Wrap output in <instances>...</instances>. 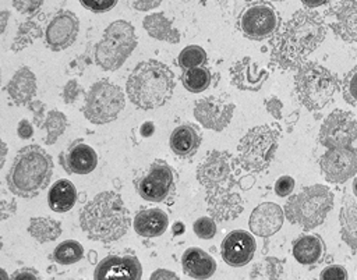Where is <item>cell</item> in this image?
Masks as SVG:
<instances>
[{"instance_id":"1","label":"cell","mask_w":357,"mask_h":280,"mask_svg":"<svg viewBox=\"0 0 357 280\" xmlns=\"http://www.w3.org/2000/svg\"><path fill=\"white\" fill-rule=\"evenodd\" d=\"M326 35L324 18L310 10H298L271 40V63L280 70H297L322 43Z\"/></svg>"},{"instance_id":"2","label":"cell","mask_w":357,"mask_h":280,"mask_svg":"<svg viewBox=\"0 0 357 280\" xmlns=\"http://www.w3.org/2000/svg\"><path fill=\"white\" fill-rule=\"evenodd\" d=\"M130 224V212L121 196L113 191L96 194L79 212V226L85 235L103 244L120 240Z\"/></svg>"},{"instance_id":"3","label":"cell","mask_w":357,"mask_h":280,"mask_svg":"<svg viewBox=\"0 0 357 280\" xmlns=\"http://www.w3.org/2000/svg\"><path fill=\"white\" fill-rule=\"evenodd\" d=\"M126 91L130 102L138 109H158L173 95L174 74L158 60L139 61L127 79Z\"/></svg>"},{"instance_id":"4","label":"cell","mask_w":357,"mask_h":280,"mask_svg":"<svg viewBox=\"0 0 357 280\" xmlns=\"http://www.w3.org/2000/svg\"><path fill=\"white\" fill-rule=\"evenodd\" d=\"M53 160L39 145H28L18 150L7 174V187L21 198L39 195L50 182Z\"/></svg>"},{"instance_id":"5","label":"cell","mask_w":357,"mask_h":280,"mask_svg":"<svg viewBox=\"0 0 357 280\" xmlns=\"http://www.w3.org/2000/svg\"><path fill=\"white\" fill-rule=\"evenodd\" d=\"M333 192L326 185L304 187L286 201L283 208L284 217L303 230H312L324 223L333 208Z\"/></svg>"},{"instance_id":"6","label":"cell","mask_w":357,"mask_h":280,"mask_svg":"<svg viewBox=\"0 0 357 280\" xmlns=\"http://www.w3.org/2000/svg\"><path fill=\"white\" fill-rule=\"evenodd\" d=\"M336 74L317 61H307L294 74V86L298 102L310 111L326 107L339 89Z\"/></svg>"},{"instance_id":"7","label":"cell","mask_w":357,"mask_h":280,"mask_svg":"<svg viewBox=\"0 0 357 280\" xmlns=\"http://www.w3.org/2000/svg\"><path fill=\"white\" fill-rule=\"evenodd\" d=\"M280 132L272 125H257L250 128L237 146V163L250 173H261L272 163Z\"/></svg>"},{"instance_id":"8","label":"cell","mask_w":357,"mask_h":280,"mask_svg":"<svg viewBox=\"0 0 357 280\" xmlns=\"http://www.w3.org/2000/svg\"><path fill=\"white\" fill-rule=\"evenodd\" d=\"M137 47L134 26L123 20L109 24L102 39L95 46L96 64L106 71H114L123 65Z\"/></svg>"},{"instance_id":"9","label":"cell","mask_w":357,"mask_h":280,"mask_svg":"<svg viewBox=\"0 0 357 280\" xmlns=\"http://www.w3.org/2000/svg\"><path fill=\"white\" fill-rule=\"evenodd\" d=\"M124 106L121 88L109 79H99L86 92L82 113L88 121L99 125L116 120Z\"/></svg>"},{"instance_id":"10","label":"cell","mask_w":357,"mask_h":280,"mask_svg":"<svg viewBox=\"0 0 357 280\" xmlns=\"http://www.w3.org/2000/svg\"><path fill=\"white\" fill-rule=\"evenodd\" d=\"M134 187L145 201L172 205L176 199V173L165 160L156 159L137 176Z\"/></svg>"},{"instance_id":"11","label":"cell","mask_w":357,"mask_h":280,"mask_svg":"<svg viewBox=\"0 0 357 280\" xmlns=\"http://www.w3.org/2000/svg\"><path fill=\"white\" fill-rule=\"evenodd\" d=\"M197 180L205 188V194H222L231 191L234 180L233 156L226 150H211L197 167Z\"/></svg>"},{"instance_id":"12","label":"cell","mask_w":357,"mask_h":280,"mask_svg":"<svg viewBox=\"0 0 357 280\" xmlns=\"http://www.w3.org/2000/svg\"><path fill=\"white\" fill-rule=\"evenodd\" d=\"M280 26V15L266 1H255L247 6L240 15V31L251 40H264L273 36Z\"/></svg>"},{"instance_id":"13","label":"cell","mask_w":357,"mask_h":280,"mask_svg":"<svg viewBox=\"0 0 357 280\" xmlns=\"http://www.w3.org/2000/svg\"><path fill=\"white\" fill-rule=\"evenodd\" d=\"M318 139L326 149L350 146L357 139V118L351 111L335 109L321 124Z\"/></svg>"},{"instance_id":"14","label":"cell","mask_w":357,"mask_h":280,"mask_svg":"<svg viewBox=\"0 0 357 280\" xmlns=\"http://www.w3.org/2000/svg\"><path fill=\"white\" fill-rule=\"evenodd\" d=\"M319 169L326 181L343 184L357 174V148L342 146L328 149L319 157Z\"/></svg>"},{"instance_id":"15","label":"cell","mask_w":357,"mask_h":280,"mask_svg":"<svg viewBox=\"0 0 357 280\" xmlns=\"http://www.w3.org/2000/svg\"><path fill=\"white\" fill-rule=\"evenodd\" d=\"M234 103L226 95H211L198 99L194 106V117L206 130H225L234 114Z\"/></svg>"},{"instance_id":"16","label":"cell","mask_w":357,"mask_h":280,"mask_svg":"<svg viewBox=\"0 0 357 280\" xmlns=\"http://www.w3.org/2000/svg\"><path fill=\"white\" fill-rule=\"evenodd\" d=\"M142 266L134 254H113L96 263L93 280H141Z\"/></svg>"},{"instance_id":"17","label":"cell","mask_w":357,"mask_h":280,"mask_svg":"<svg viewBox=\"0 0 357 280\" xmlns=\"http://www.w3.org/2000/svg\"><path fill=\"white\" fill-rule=\"evenodd\" d=\"M324 21L347 43L357 42V0H339L325 13Z\"/></svg>"},{"instance_id":"18","label":"cell","mask_w":357,"mask_h":280,"mask_svg":"<svg viewBox=\"0 0 357 280\" xmlns=\"http://www.w3.org/2000/svg\"><path fill=\"white\" fill-rule=\"evenodd\" d=\"M79 21L71 11H59L52 17L45 29L46 46L53 52H60L71 46L78 35Z\"/></svg>"},{"instance_id":"19","label":"cell","mask_w":357,"mask_h":280,"mask_svg":"<svg viewBox=\"0 0 357 280\" xmlns=\"http://www.w3.org/2000/svg\"><path fill=\"white\" fill-rule=\"evenodd\" d=\"M257 249L254 237L245 230H233L222 241L220 255L225 263L231 267H241L247 265Z\"/></svg>"},{"instance_id":"20","label":"cell","mask_w":357,"mask_h":280,"mask_svg":"<svg viewBox=\"0 0 357 280\" xmlns=\"http://www.w3.org/2000/svg\"><path fill=\"white\" fill-rule=\"evenodd\" d=\"M61 167L67 174H89L98 166V155L82 139H75L59 156Z\"/></svg>"},{"instance_id":"21","label":"cell","mask_w":357,"mask_h":280,"mask_svg":"<svg viewBox=\"0 0 357 280\" xmlns=\"http://www.w3.org/2000/svg\"><path fill=\"white\" fill-rule=\"evenodd\" d=\"M284 212L275 202L259 203L250 215L248 226L252 234L268 238L278 233L283 226Z\"/></svg>"},{"instance_id":"22","label":"cell","mask_w":357,"mask_h":280,"mask_svg":"<svg viewBox=\"0 0 357 280\" xmlns=\"http://www.w3.org/2000/svg\"><path fill=\"white\" fill-rule=\"evenodd\" d=\"M268 77V70L261 67L248 56L236 61L230 67V81L236 88L241 91H259Z\"/></svg>"},{"instance_id":"23","label":"cell","mask_w":357,"mask_h":280,"mask_svg":"<svg viewBox=\"0 0 357 280\" xmlns=\"http://www.w3.org/2000/svg\"><path fill=\"white\" fill-rule=\"evenodd\" d=\"M208 213L216 221H229L236 219L243 212V198L236 191L222 194H205Z\"/></svg>"},{"instance_id":"24","label":"cell","mask_w":357,"mask_h":280,"mask_svg":"<svg viewBox=\"0 0 357 280\" xmlns=\"http://www.w3.org/2000/svg\"><path fill=\"white\" fill-rule=\"evenodd\" d=\"M202 142V134L199 128L192 123H184L176 127L169 138V145L172 152L181 157L188 159L192 157Z\"/></svg>"},{"instance_id":"25","label":"cell","mask_w":357,"mask_h":280,"mask_svg":"<svg viewBox=\"0 0 357 280\" xmlns=\"http://www.w3.org/2000/svg\"><path fill=\"white\" fill-rule=\"evenodd\" d=\"M181 266L184 273L195 280H206L216 272V260L198 247H190L183 252Z\"/></svg>"},{"instance_id":"26","label":"cell","mask_w":357,"mask_h":280,"mask_svg":"<svg viewBox=\"0 0 357 280\" xmlns=\"http://www.w3.org/2000/svg\"><path fill=\"white\" fill-rule=\"evenodd\" d=\"M36 77L26 65L20 67L7 84V93L14 104L26 106L36 95Z\"/></svg>"},{"instance_id":"27","label":"cell","mask_w":357,"mask_h":280,"mask_svg":"<svg viewBox=\"0 0 357 280\" xmlns=\"http://www.w3.org/2000/svg\"><path fill=\"white\" fill-rule=\"evenodd\" d=\"M134 230L138 235L153 238L162 235L169 227V216L159 208L142 209L134 216Z\"/></svg>"},{"instance_id":"28","label":"cell","mask_w":357,"mask_h":280,"mask_svg":"<svg viewBox=\"0 0 357 280\" xmlns=\"http://www.w3.org/2000/svg\"><path fill=\"white\" fill-rule=\"evenodd\" d=\"M291 254L301 265H317L325 255V244L318 234H304L294 240Z\"/></svg>"},{"instance_id":"29","label":"cell","mask_w":357,"mask_h":280,"mask_svg":"<svg viewBox=\"0 0 357 280\" xmlns=\"http://www.w3.org/2000/svg\"><path fill=\"white\" fill-rule=\"evenodd\" d=\"M77 196L74 184L67 178H61L50 187L47 192V205L53 212L64 213L75 205Z\"/></svg>"},{"instance_id":"30","label":"cell","mask_w":357,"mask_h":280,"mask_svg":"<svg viewBox=\"0 0 357 280\" xmlns=\"http://www.w3.org/2000/svg\"><path fill=\"white\" fill-rule=\"evenodd\" d=\"M142 26L148 35L156 40L178 43L180 32L173 26V22L165 15V13H153L142 20Z\"/></svg>"},{"instance_id":"31","label":"cell","mask_w":357,"mask_h":280,"mask_svg":"<svg viewBox=\"0 0 357 280\" xmlns=\"http://www.w3.org/2000/svg\"><path fill=\"white\" fill-rule=\"evenodd\" d=\"M28 233L40 244L50 242L60 237L61 223L49 216L32 217L28 226Z\"/></svg>"},{"instance_id":"32","label":"cell","mask_w":357,"mask_h":280,"mask_svg":"<svg viewBox=\"0 0 357 280\" xmlns=\"http://www.w3.org/2000/svg\"><path fill=\"white\" fill-rule=\"evenodd\" d=\"M342 240L353 249L357 251V203H346L339 213Z\"/></svg>"},{"instance_id":"33","label":"cell","mask_w":357,"mask_h":280,"mask_svg":"<svg viewBox=\"0 0 357 280\" xmlns=\"http://www.w3.org/2000/svg\"><path fill=\"white\" fill-rule=\"evenodd\" d=\"M183 86L191 93H201L212 84V72L205 65L184 70L181 74Z\"/></svg>"},{"instance_id":"34","label":"cell","mask_w":357,"mask_h":280,"mask_svg":"<svg viewBox=\"0 0 357 280\" xmlns=\"http://www.w3.org/2000/svg\"><path fill=\"white\" fill-rule=\"evenodd\" d=\"M43 35V31L40 25L32 20H28L22 24H20L17 33L14 36V40L11 43V50L13 52H20L33 43L36 39H39Z\"/></svg>"},{"instance_id":"35","label":"cell","mask_w":357,"mask_h":280,"mask_svg":"<svg viewBox=\"0 0 357 280\" xmlns=\"http://www.w3.org/2000/svg\"><path fill=\"white\" fill-rule=\"evenodd\" d=\"M283 263L275 256H265L251 269V280H279Z\"/></svg>"},{"instance_id":"36","label":"cell","mask_w":357,"mask_h":280,"mask_svg":"<svg viewBox=\"0 0 357 280\" xmlns=\"http://www.w3.org/2000/svg\"><path fill=\"white\" fill-rule=\"evenodd\" d=\"M84 256V247L75 240L61 241L53 249V260L60 265H73Z\"/></svg>"},{"instance_id":"37","label":"cell","mask_w":357,"mask_h":280,"mask_svg":"<svg viewBox=\"0 0 357 280\" xmlns=\"http://www.w3.org/2000/svg\"><path fill=\"white\" fill-rule=\"evenodd\" d=\"M67 117L64 113L59 111V110H50L46 114V120L43 124V128L46 130V138H45V143L46 145H53L59 137L66 131L67 128Z\"/></svg>"},{"instance_id":"38","label":"cell","mask_w":357,"mask_h":280,"mask_svg":"<svg viewBox=\"0 0 357 280\" xmlns=\"http://www.w3.org/2000/svg\"><path fill=\"white\" fill-rule=\"evenodd\" d=\"M208 60V56H206V52L198 46V45H190V46H185L178 57H177V65L184 71V70H188V68H195V67H201V65H205Z\"/></svg>"},{"instance_id":"39","label":"cell","mask_w":357,"mask_h":280,"mask_svg":"<svg viewBox=\"0 0 357 280\" xmlns=\"http://www.w3.org/2000/svg\"><path fill=\"white\" fill-rule=\"evenodd\" d=\"M342 95H343V99L357 107V65L353 67L342 79Z\"/></svg>"},{"instance_id":"40","label":"cell","mask_w":357,"mask_h":280,"mask_svg":"<svg viewBox=\"0 0 357 280\" xmlns=\"http://www.w3.org/2000/svg\"><path fill=\"white\" fill-rule=\"evenodd\" d=\"M192 230L195 235L201 240H211L216 234V221L211 216H204L199 217L194 221Z\"/></svg>"},{"instance_id":"41","label":"cell","mask_w":357,"mask_h":280,"mask_svg":"<svg viewBox=\"0 0 357 280\" xmlns=\"http://www.w3.org/2000/svg\"><path fill=\"white\" fill-rule=\"evenodd\" d=\"M84 93V89H82V86L78 84V81L77 79H70L66 85H64V88H63V93H61V96H63V102L66 103V104H73V103H75L78 99H79V96Z\"/></svg>"},{"instance_id":"42","label":"cell","mask_w":357,"mask_h":280,"mask_svg":"<svg viewBox=\"0 0 357 280\" xmlns=\"http://www.w3.org/2000/svg\"><path fill=\"white\" fill-rule=\"evenodd\" d=\"M347 270L342 265H328L319 273V280H347Z\"/></svg>"},{"instance_id":"43","label":"cell","mask_w":357,"mask_h":280,"mask_svg":"<svg viewBox=\"0 0 357 280\" xmlns=\"http://www.w3.org/2000/svg\"><path fill=\"white\" fill-rule=\"evenodd\" d=\"M294 185H296V182H294L293 177H290V176H280L276 180L275 185H273V191H275V194L278 196H283V198L284 196H290L293 189H294Z\"/></svg>"},{"instance_id":"44","label":"cell","mask_w":357,"mask_h":280,"mask_svg":"<svg viewBox=\"0 0 357 280\" xmlns=\"http://www.w3.org/2000/svg\"><path fill=\"white\" fill-rule=\"evenodd\" d=\"M119 0H79L82 7L92 13H105L112 10Z\"/></svg>"},{"instance_id":"45","label":"cell","mask_w":357,"mask_h":280,"mask_svg":"<svg viewBox=\"0 0 357 280\" xmlns=\"http://www.w3.org/2000/svg\"><path fill=\"white\" fill-rule=\"evenodd\" d=\"M26 107H28V110L33 114V124H35L36 127H43L45 120H46V117H45V107H46L45 103L40 102V100L33 99V100H31V102L26 104Z\"/></svg>"},{"instance_id":"46","label":"cell","mask_w":357,"mask_h":280,"mask_svg":"<svg viewBox=\"0 0 357 280\" xmlns=\"http://www.w3.org/2000/svg\"><path fill=\"white\" fill-rule=\"evenodd\" d=\"M42 3L43 0H13V6L15 7V10L25 15L36 13L40 8Z\"/></svg>"},{"instance_id":"47","label":"cell","mask_w":357,"mask_h":280,"mask_svg":"<svg viewBox=\"0 0 357 280\" xmlns=\"http://www.w3.org/2000/svg\"><path fill=\"white\" fill-rule=\"evenodd\" d=\"M265 109L273 118L280 120L283 114V102L278 96H271L265 100Z\"/></svg>"},{"instance_id":"48","label":"cell","mask_w":357,"mask_h":280,"mask_svg":"<svg viewBox=\"0 0 357 280\" xmlns=\"http://www.w3.org/2000/svg\"><path fill=\"white\" fill-rule=\"evenodd\" d=\"M33 132H35V130H33V125H32V123L29 120L22 118L18 123V125H17V135H18V138H21V139H31L33 137Z\"/></svg>"},{"instance_id":"49","label":"cell","mask_w":357,"mask_h":280,"mask_svg":"<svg viewBox=\"0 0 357 280\" xmlns=\"http://www.w3.org/2000/svg\"><path fill=\"white\" fill-rule=\"evenodd\" d=\"M11 280H40V279L35 269L21 267L11 274Z\"/></svg>"},{"instance_id":"50","label":"cell","mask_w":357,"mask_h":280,"mask_svg":"<svg viewBox=\"0 0 357 280\" xmlns=\"http://www.w3.org/2000/svg\"><path fill=\"white\" fill-rule=\"evenodd\" d=\"M15 201L13 198H7L4 194H3V198H1V208H0V212H1V219L6 220L8 219L10 216H13L15 213Z\"/></svg>"},{"instance_id":"51","label":"cell","mask_w":357,"mask_h":280,"mask_svg":"<svg viewBox=\"0 0 357 280\" xmlns=\"http://www.w3.org/2000/svg\"><path fill=\"white\" fill-rule=\"evenodd\" d=\"M130 1H131V6L138 11H149L162 3V0H130Z\"/></svg>"},{"instance_id":"52","label":"cell","mask_w":357,"mask_h":280,"mask_svg":"<svg viewBox=\"0 0 357 280\" xmlns=\"http://www.w3.org/2000/svg\"><path fill=\"white\" fill-rule=\"evenodd\" d=\"M149 280H178V276L167 269H156L152 272Z\"/></svg>"},{"instance_id":"53","label":"cell","mask_w":357,"mask_h":280,"mask_svg":"<svg viewBox=\"0 0 357 280\" xmlns=\"http://www.w3.org/2000/svg\"><path fill=\"white\" fill-rule=\"evenodd\" d=\"M155 130H156V128H155V124H153L152 121H145V123H142L141 127H139V134H141V137H144V138H149V137L153 135Z\"/></svg>"},{"instance_id":"54","label":"cell","mask_w":357,"mask_h":280,"mask_svg":"<svg viewBox=\"0 0 357 280\" xmlns=\"http://www.w3.org/2000/svg\"><path fill=\"white\" fill-rule=\"evenodd\" d=\"M329 0H301V3L307 7V8H310V10H312V8H317V7H321V6H324L325 3H328Z\"/></svg>"},{"instance_id":"55","label":"cell","mask_w":357,"mask_h":280,"mask_svg":"<svg viewBox=\"0 0 357 280\" xmlns=\"http://www.w3.org/2000/svg\"><path fill=\"white\" fill-rule=\"evenodd\" d=\"M10 15V13L8 11H1L0 13V20H1V26H0V32H4V29H6V24H7V17Z\"/></svg>"},{"instance_id":"56","label":"cell","mask_w":357,"mask_h":280,"mask_svg":"<svg viewBox=\"0 0 357 280\" xmlns=\"http://www.w3.org/2000/svg\"><path fill=\"white\" fill-rule=\"evenodd\" d=\"M183 233H184V224H183L181 221L174 223V226H173V234L177 235V234H183Z\"/></svg>"},{"instance_id":"57","label":"cell","mask_w":357,"mask_h":280,"mask_svg":"<svg viewBox=\"0 0 357 280\" xmlns=\"http://www.w3.org/2000/svg\"><path fill=\"white\" fill-rule=\"evenodd\" d=\"M1 145V160H0V169L4 166V160H6V155H7V146H6V142L1 141L0 142Z\"/></svg>"},{"instance_id":"58","label":"cell","mask_w":357,"mask_h":280,"mask_svg":"<svg viewBox=\"0 0 357 280\" xmlns=\"http://www.w3.org/2000/svg\"><path fill=\"white\" fill-rule=\"evenodd\" d=\"M88 260H89L91 263H98L96 251H89V254H88Z\"/></svg>"},{"instance_id":"59","label":"cell","mask_w":357,"mask_h":280,"mask_svg":"<svg viewBox=\"0 0 357 280\" xmlns=\"http://www.w3.org/2000/svg\"><path fill=\"white\" fill-rule=\"evenodd\" d=\"M353 192H354V195L357 196V177H354V180H353Z\"/></svg>"},{"instance_id":"60","label":"cell","mask_w":357,"mask_h":280,"mask_svg":"<svg viewBox=\"0 0 357 280\" xmlns=\"http://www.w3.org/2000/svg\"><path fill=\"white\" fill-rule=\"evenodd\" d=\"M1 279H3V280H8V279H7V273H6L4 269H1Z\"/></svg>"},{"instance_id":"61","label":"cell","mask_w":357,"mask_h":280,"mask_svg":"<svg viewBox=\"0 0 357 280\" xmlns=\"http://www.w3.org/2000/svg\"><path fill=\"white\" fill-rule=\"evenodd\" d=\"M272 1H283V0H272Z\"/></svg>"},{"instance_id":"62","label":"cell","mask_w":357,"mask_h":280,"mask_svg":"<svg viewBox=\"0 0 357 280\" xmlns=\"http://www.w3.org/2000/svg\"><path fill=\"white\" fill-rule=\"evenodd\" d=\"M78 280H81V279H78Z\"/></svg>"}]
</instances>
